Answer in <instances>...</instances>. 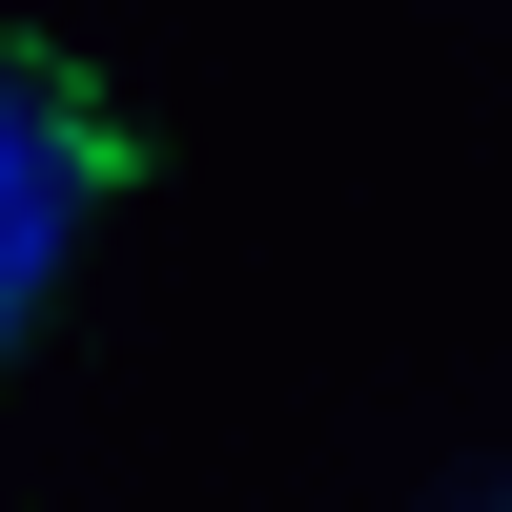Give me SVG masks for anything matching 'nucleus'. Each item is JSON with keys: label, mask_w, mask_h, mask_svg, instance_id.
Here are the masks:
<instances>
[{"label": "nucleus", "mask_w": 512, "mask_h": 512, "mask_svg": "<svg viewBox=\"0 0 512 512\" xmlns=\"http://www.w3.org/2000/svg\"><path fill=\"white\" fill-rule=\"evenodd\" d=\"M144 185V123L103 103L82 62H41V41H0V369H21V328L62 308L82 226Z\"/></svg>", "instance_id": "1"}]
</instances>
